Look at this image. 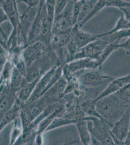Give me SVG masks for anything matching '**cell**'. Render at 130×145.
Segmentation results:
<instances>
[{"label":"cell","mask_w":130,"mask_h":145,"mask_svg":"<svg viewBox=\"0 0 130 145\" xmlns=\"http://www.w3.org/2000/svg\"><path fill=\"white\" fill-rule=\"evenodd\" d=\"M96 102L97 112L110 128L121 118L129 108L128 104L119 98L115 93L105 96Z\"/></svg>","instance_id":"cell-1"},{"label":"cell","mask_w":130,"mask_h":145,"mask_svg":"<svg viewBox=\"0 0 130 145\" xmlns=\"http://www.w3.org/2000/svg\"><path fill=\"white\" fill-rule=\"evenodd\" d=\"M79 72L77 76L79 85L84 87H99L107 86L115 78L104 74L101 68L90 71Z\"/></svg>","instance_id":"cell-2"},{"label":"cell","mask_w":130,"mask_h":145,"mask_svg":"<svg viewBox=\"0 0 130 145\" xmlns=\"http://www.w3.org/2000/svg\"><path fill=\"white\" fill-rule=\"evenodd\" d=\"M91 135L102 145H115L110 133V127L104 120L96 118L87 120Z\"/></svg>","instance_id":"cell-3"},{"label":"cell","mask_w":130,"mask_h":145,"mask_svg":"<svg viewBox=\"0 0 130 145\" xmlns=\"http://www.w3.org/2000/svg\"><path fill=\"white\" fill-rule=\"evenodd\" d=\"M99 68H102V66H100L97 60L88 58L76 59L65 64L63 66V75L69 81L77 72L86 69H96Z\"/></svg>","instance_id":"cell-4"},{"label":"cell","mask_w":130,"mask_h":145,"mask_svg":"<svg viewBox=\"0 0 130 145\" xmlns=\"http://www.w3.org/2000/svg\"><path fill=\"white\" fill-rule=\"evenodd\" d=\"M75 1H68L64 10L54 20L52 35H57L73 28V7Z\"/></svg>","instance_id":"cell-5"},{"label":"cell","mask_w":130,"mask_h":145,"mask_svg":"<svg viewBox=\"0 0 130 145\" xmlns=\"http://www.w3.org/2000/svg\"><path fill=\"white\" fill-rule=\"evenodd\" d=\"M109 43V41L98 39L80 50L78 53L74 57L73 61L88 58L98 61L104 50H105Z\"/></svg>","instance_id":"cell-6"},{"label":"cell","mask_w":130,"mask_h":145,"mask_svg":"<svg viewBox=\"0 0 130 145\" xmlns=\"http://www.w3.org/2000/svg\"><path fill=\"white\" fill-rule=\"evenodd\" d=\"M0 118L13 106L18 98V92L12 89L9 84L1 85Z\"/></svg>","instance_id":"cell-7"},{"label":"cell","mask_w":130,"mask_h":145,"mask_svg":"<svg viewBox=\"0 0 130 145\" xmlns=\"http://www.w3.org/2000/svg\"><path fill=\"white\" fill-rule=\"evenodd\" d=\"M50 105L51 104L43 95L32 102L22 104V110L24 112L32 122Z\"/></svg>","instance_id":"cell-8"},{"label":"cell","mask_w":130,"mask_h":145,"mask_svg":"<svg viewBox=\"0 0 130 145\" xmlns=\"http://www.w3.org/2000/svg\"><path fill=\"white\" fill-rule=\"evenodd\" d=\"M51 47H48L42 42H36L32 45H28L22 52V57L27 67L44 54Z\"/></svg>","instance_id":"cell-9"},{"label":"cell","mask_w":130,"mask_h":145,"mask_svg":"<svg viewBox=\"0 0 130 145\" xmlns=\"http://www.w3.org/2000/svg\"><path fill=\"white\" fill-rule=\"evenodd\" d=\"M130 127V108L114 124L110 130L115 137L125 141L128 136Z\"/></svg>","instance_id":"cell-10"},{"label":"cell","mask_w":130,"mask_h":145,"mask_svg":"<svg viewBox=\"0 0 130 145\" xmlns=\"http://www.w3.org/2000/svg\"><path fill=\"white\" fill-rule=\"evenodd\" d=\"M46 1H40L38 14L27 36V45H30L39 41L41 33L42 19H43V6Z\"/></svg>","instance_id":"cell-11"},{"label":"cell","mask_w":130,"mask_h":145,"mask_svg":"<svg viewBox=\"0 0 130 145\" xmlns=\"http://www.w3.org/2000/svg\"><path fill=\"white\" fill-rule=\"evenodd\" d=\"M67 85L68 81L63 75L60 79L43 96L50 104L59 102L62 99Z\"/></svg>","instance_id":"cell-12"},{"label":"cell","mask_w":130,"mask_h":145,"mask_svg":"<svg viewBox=\"0 0 130 145\" xmlns=\"http://www.w3.org/2000/svg\"><path fill=\"white\" fill-rule=\"evenodd\" d=\"M99 39L96 35H91L83 31L77 25L73 27L71 33V39L75 42L79 50L90 43Z\"/></svg>","instance_id":"cell-13"},{"label":"cell","mask_w":130,"mask_h":145,"mask_svg":"<svg viewBox=\"0 0 130 145\" xmlns=\"http://www.w3.org/2000/svg\"><path fill=\"white\" fill-rule=\"evenodd\" d=\"M57 66L52 68L51 69L46 72L41 76V78L36 85L35 91L33 92L29 100L26 103H30L38 99V98L43 95L46 92L47 88L49 84L51 78L54 74Z\"/></svg>","instance_id":"cell-14"},{"label":"cell","mask_w":130,"mask_h":145,"mask_svg":"<svg viewBox=\"0 0 130 145\" xmlns=\"http://www.w3.org/2000/svg\"><path fill=\"white\" fill-rule=\"evenodd\" d=\"M1 7L8 16L9 20L11 22L14 29H18L20 26V19L16 7V1L2 0Z\"/></svg>","instance_id":"cell-15"},{"label":"cell","mask_w":130,"mask_h":145,"mask_svg":"<svg viewBox=\"0 0 130 145\" xmlns=\"http://www.w3.org/2000/svg\"><path fill=\"white\" fill-rule=\"evenodd\" d=\"M129 84H130V74L115 79L107 85L101 94L94 100L97 101L105 96L113 94Z\"/></svg>","instance_id":"cell-16"},{"label":"cell","mask_w":130,"mask_h":145,"mask_svg":"<svg viewBox=\"0 0 130 145\" xmlns=\"http://www.w3.org/2000/svg\"><path fill=\"white\" fill-rule=\"evenodd\" d=\"M22 103L16 100V102L9 110L6 112L4 115L0 118V130H3L5 127L12 121L20 117L22 111Z\"/></svg>","instance_id":"cell-17"},{"label":"cell","mask_w":130,"mask_h":145,"mask_svg":"<svg viewBox=\"0 0 130 145\" xmlns=\"http://www.w3.org/2000/svg\"><path fill=\"white\" fill-rule=\"evenodd\" d=\"M42 76H40L34 81L30 82H28L27 81L23 84L18 93V100L22 104L26 103L29 100Z\"/></svg>","instance_id":"cell-18"},{"label":"cell","mask_w":130,"mask_h":145,"mask_svg":"<svg viewBox=\"0 0 130 145\" xmlns=\"http://www.w3.org/2000/svg\"><path fill=\"white\" fill-rule=\"evenodd\" d=\"M87 120L86 119L81 120L75 124L82 145H90L92 142V136L87 126Z\"/></svg>","instance_id":"cell-19"},{"label":"cell","mask_w":130,"mask_h":145,"mask_svg":"<svg viewBox=\"0 0 130 145\" xmlns=\"http://www.w3.org/2000/svg\"><path fill=\"white\" fill-rule=\"evenodd\" d=\"M96 102L92 99H85L80 104L81 108L86 116L96 118L102 120L96 109Z\"/></svg>","instance_id":"cell-20"},{"label":"cell","mask_w":130,"mask_h":145,"mask_svg":"<svg viewBox=\"0 0 130 145\" xmlns=\"http://www.w3.org/2000/svg\"><path fill=\"white\" fill-rule=\"evenodd\" d=\"M26 81V79L20 74L14 66L9 83L10 87L18 93L23 84Z\"/></svg>","instance_id":"cell-21"},{"label":"cell","mask_w":130,"mask_h":145,"mask_svg":"<svg viewBox=\"0 0 130 145\" xmlns=\"http://www.w3.org/2000/svg\"><path fill=\"white\" fill-rule=\"evenodd\" d=\"M14 66L12 58H10L1 70V85L9 84Z\"/></svg>","instance_id":"cell-22"},{"label":"cell","mask_w":130,"mask_h":145,"mask_svg":"<svg viewBox=\"0 0 130 145\" xmlns=\"http://www.w3.org/2000/svg\"><path fill=\"white\" fill-rule=\"evenodd\" d=\"M128 29H130V22L125 18L123 14H122L117 20L115 26L113 29H112V30L107 33L96 35L97 36L98 38H99L101 37L112 35L113 33L120 30H125Z\"/></svg>","instance_id":"cell-23"},{"label":"cell","mask_w":130,"mask_h":145,"mask_svg":"<svg viewBox=\"0 0 130 145\" xmlns=\"http://www.w3.org/2000/svg\"><path fill=\"white\" fill-rule=\"evenodd\" d=\"M77 120L69 119L64 117H56L55 118L51 124L47 128L45 132H49L55 129L64 126L68 125L71 124H76Z\"/></svg>","instance_id":"cell-24"},{"label":"cell","mask_w":130,"mask_h":145,"mask_svg":"<svg viewBox=\"0 0 130 145\" xmlns=\"http://www.w3.org/2000/svg\"><path fill=\"white\" fill-rule=\"evenodd\" d=\"M1 43L6 44L8 39L13 31V26L9 21H6L1 23Z\"/></svg>","instance_id":"cell-25"},{"label":"cell","mask_w":130,"mask_h":145,"mask_svg":"<svg viewBox=\"0 0 130 145\" xmlns=\"http://www.w3.org/2000/svg\"><path fill=\"white\" fill-rule=\"evenodd\" d=\"M106 3H107V0L106 1H104V0L98 1L96 3L93 8L92 9V10H91V11L90 12V13L87 17H86V18L80 24L78 25L79 28H81L84 26V25L88 20H90L91 18L94 17V16H95L98 12H99L100 11L102 10L104 8L106 7Z\"/></svg>","instance_id":"cell-26"},{"label":"cell","mask_w":130,"mask_h":145,"mask_svg":"<svg viewBox=\"0 0 130 145\" xmlns=\"http://www.w3.org/2000/svg\"><path fill=\"white\" fill-rule=\"evenodd\" d=\"M23 132V128L22 125V121L20 117L14 120V127L12 129L10 135V144L9 145H12L16 140L22 135Z\"/></svg>","instance_id":"cell-27"},{"label":"cell","mask_w":130,"mask_h":145,"mask_svg":"<svg viewBox=\"0 0 130 145\" xmlns=\"http://www.w3.org/2000/svg\"><path fill=\"white\" fill-rule=\"evenodd\" d=\"M98 1H84L78 20L77 24H80L89 14Z\"/></svg>","instance_id":"cell-28"},{"label":"cell","mask_w":130,"mask_h":145,"mask_svg":"<svg viewBox=\"0 0 130 145\" xmlns=\"http://www.w3.org/2000/svg\"><path fill=\"white\" fill-rule=\"evenodd\" d=\"M110 35L109 43H115L117 44H120L121 40L126 37H130V29L120 30L113 33Z\"/></svg>","instance_id":"cell-29"},{"label":"cell","mask_w":130,"mask_h":145,"mask_svg":"<svg viewBox=\"0 0 130 145\" xmlns=\"http://www.w3.org/2000/svg\"><path fill=\"white\" fill-rule=\"evenodd\" d=\"M118 45L119 44L115 43H109L108 45H107L105 50H104L103 53L98 60L100 66H102V64L106 61V59L108 58L109 56H110L114 51H115V50L118 49Z\"/></svg>","instance_id":"cell-30"},{"label":"cell","mask_w":130,"mask_h":145,"mask_svg":"<svg viewBox=\"0 0 130 145\" xmlns=\"http://www.w3.org/2000/svg\"><path fill=\"white\" fill-rule=\"evenodd\" d=\"M114 93L121 100L127 103L129 107H130V84Z\"/></svg>","instance_id":"cell-31"},{"label":"cell","mask_w":130,"mask_h":145,"mask_svg":"<svg viewBox=\"0 0 130 145\" xmlns=\"http://www.w3.org/2000/svg\"><path fill=\"white\" fill-rule=\"evenodd\" d=\"M84 0L75 1L73 11V27L77 24L78 20L80 13Z\"/></svg>","instance_id":"cell-32"},{"label":"cell","mask_w":130,"mask_h":145,"mask_svg":"<svg viewBox=\"0 0 130 145\" xmlns=\"http://www.w3.org/2000/svg\"><path fill=\"white\" fill-rule=\"evenodd\" d=\"M66 48L69 57V62L73 61L74 57L79 52V48H78L76 43L72 39H71V41L68 43Z\"/></svg>","instance_id":"cell-33"},{"label":"cell","mask_w":130,"mask_h":145,"mask_svg":"<svg viewBox=\"0 0 130 145\" xmlns=\"http://www.w3.org/2000/svg\"><path fill=\"white\" fill-rule=\"evenodd\" d=\"M106 7H114L119 9L122 8L130 9V2L123 0H107Z\"/></svg>","instance_id":"cell-34"},{"label":"cell","mask_w":130,"mask_h":145,"mask_svg":"<svg viewBox=\"0 0 130 145\" xmlns=\"http://www.w3.org/2000/svg\"><path fill=\"white\" fill-rule=\"evenodd\" d=\"M68 2V1L66 0L56 1L54 7V20L61 15L64 10Z\"/></svg>","instance_id":"cell-35"},{"label":"cell","mask_w":130,"mask_h":145,"mask_svg":"<svg viewBox=\"0 0 130 145\" xmlns=\"http://www.w3.org/2000/svg\"><path fill=\"white\" fill-rule=\"evenodd\" d=\"M117 48H123L128 55H130V37L123 43L117 45Z\"/></svg>","instance_id":"cell-36"},{"label":"cell","mask_w":130,"mask_h":145,"mask_svg":"<svg viewBox=\"0 0 130 145\" xmlns=\"http://www.w3.org/2000/svg\"><path fill=\"white\" fill-rule=\"evenodd\" d=\"M9 20L8 16L2 7H0V22L3 23V22Z\"/></svg>","instance_id":"cell-37"},{"label":"cell","mask_w":130,"mask_h":145,"mask_svg":"<svg viewBox=\"0 0 130 145\" xmlns=\"http://www.w3.org/2000/svg\"><path fill=\"white\" fill-rule=\"evenodd\" d=\"M34 145H43V134H38L36 135Z\"/></svg>","instance_id":"cell-38"},{"label":"cell","mask_w":130,"mask_h":145,"mask_svg":"<svg viewBox=\"0 0 130 145\" xmlns=\"http://www.w3.org/2000/svg\"><path fill=\"white\" fill-rule=\"evenodd\" d=\"M110 133L112 139L114 141V143L115 144V145H125V141L120 140L118 138H117V137H115L113 134H112L110 129Z\"/></svg>","instance_id":"cell-39"},{"label":"cell","mask_w":130,"mask_h":145,"mask_svg":"<svg viewBox=\"0 0 130 145\" xmlns=\"http://www.w3.org/2000/svg\"><path fill=\"white\" fill-rule=\"evenodd\" d=\"M119 10L122 12L125 18L130 22V9L122 8Z\"/></svg>","instance_id":"cell-40"},{"label":"cell","mask_w":130,"mask_h":145,"mask_svg":"<svg viewBox=\"0 0 130 145\" xmlns=\"http://www.w3.org/2000/svg\"><path fill=\"white\" fill-rule=\"evenodd\" d=\"M79 143V141L78 140H71L68 142H66L62 145H73Z\"/></svg>","instance_id":"cell-41"},{"label":"cell","mask_w":130,"mask_h":145,"mask_svg":"<svg viewBox=\"0 0 130 145\" xmlns=\"http://www.w3.org/2000/svg\"><path fill=\"white\" fill-rule=\"evenodd\" d=\"M125 145H130V139H126L125 140Z\"/></svg>","instance_id":"cell-42"},{"label":"cell","mask_w":130,"mask_h":145,"mask_svg":"<svg viewBox=\"0 0 130 145\" xmlns=\"http://www.w3.org/2000/svg\"><path fill=\"white\" fill-rule=\"evenodd\" d=\"M127 139H130V130H129V133L128 136L127 137Z\"/></svg>","instance_id":"cell-43"}]
</instances>
